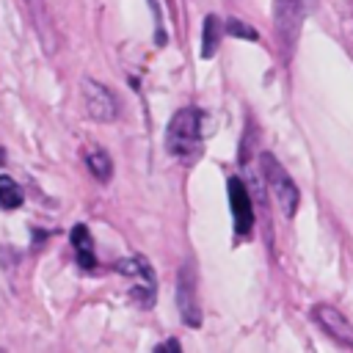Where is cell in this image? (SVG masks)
Instances as JSON below:
<instances>
[{
  "label": "cell",
  "instance_id": "1",
  "mask_svg": "<svg viewBox=\"0 0 353 353\" xmlns=\"http://www.w3.org/2000/svg\"><path fill=\"white\" fill-rule=\"evenodd\" d=\"M165 149L176 160H196L201 152V113L196 108H182L168 119Z\"/></svg>",
  "mask_w": 353,
  "mask_h": 353
},
{
  "label": "cell",
  "instance_id": "2",
  "mask_svg": "<svg viewBox=\"0 0 353 353\" xmlns=\"http://www.w3.org/2000/svg\"><path fill=\"white\" fill-rule=\"evenodd\" d=\"M259 168H262V176H265L268 188L273 190V196H276L281 212H284L287 218H292L295 210H298V201H301L298 185L292 182V176L287 174V168H284L270 152H265V154L259 157Z\"/></svg>",
  "mask_w": 353,
  "mask_h": 353
},
{
  "label": "cell",
  "instance_id": "3",
  "mask_svg": "<svg viewBox=\"0 0 353 353\" xmlns=\"http://www.w3.org/2000/svg\"><path fill=\"white\" fill-rule=\"evenodd\" d=\"M116 270L127 279H132V301L143 309H149L154 303V295H157V284H154V273L149 268V262L143 256H127V259H119L116 262Z\"/></svg>",
  "mask_w": 353,
  "mask_h": 353
},
{
  "label": "cell",
  "instance_id": "4",
  "mask_svg": "<svg viewBox=\"0 0 353 353\" xmlns=\"http://www.w3.org/2000/svg\"><path fill=\"white\" fill-rule=\"evenodd\" d=\"M306 11L309 0H276V33L284 47H292V41L298 39Z\"/></svg>",
  "mask_w": 353,
  "mask_h": 353
},
{
  "label": "cell",
  "instance_id": "5",
  "mask_svg": "<svg viewBox=\"0 0 353 353\" xmlns=\"http://www.w3.org/2000/svg\"><path fill=\"white\" fill-rule=\"evenodd\" d=\"M229 210H232V221H234V232L237 234H251L254 229V204L248 196V188L240 176H229Z\"/></svg>",
  "mask_w": 353,
  "mask_h": 353
},
{
  "label": "cell",
  "instance_id": "6",
  "mask_svg": "<svg viewBox=\"0 0 353 353\" xmlns=\"http://www.w3.org/2000/svg\"><path fill=\"white\" fill-rule=\"evenodd\" d=\"M176 309H179L185 325H190V328L201 325V312H199V298H196V273L190 265H182L179 276H176Z\"/></svg>",
  "mask_w": 353,
  "mask_h": 353
},
{
  "label": "cell",
  "instance_id": "7",
  "mask_svg": "<svg viewBox=\"0 0 353 353\" xmlns=\"http://www.w3.org/2000/svg\"><path fill=\"white\" fill-rule=\"evenodd\" d=\"M83 99H85V110L91 119L97 121H113L119 116V102L116 97L97 80H83Z\"/></svg>",
  "mask_w": 353,
  "mask_h": 353
},
{
  "label": "cell",
  "instance_id": "8",
  "mask_svg": "<svg viewBox=\"0 0 353 353\" xmlns=\"http://www.w3.org/2000/svg\"><path fill=\"white\" fill-rule=\"evenodd\" d=\"M312 317H314V323H317L328 336H334L339 345L353 347V325L347 323V317H345L342 312H336V309L328 306V303H317V306L312 309Z\"/></svg>",
  "mask_w": 353,
  "mask_h": 353
},
{
  "label": "cell",
  "instance_id": "9",
  "mask_svg": "<svg viewBox=\"0 0 353 353\" xmlns=\"http://www.w3.org/2000/svg\"><path fill=\"white\" fill-rule=\"evenodd\" d=\"M72 245H74V256L80 262V268L91 270L97 268V256H94V240H91V232L85 223H77L72 229Z\"/></svg>",
  "mask_w": 353,
  "mask_h": 353
},
{
  "label": "cell",
  "instance_id": "10",
  "mask_svg": "<svg viewBox=\"0 0 353 353\" xmlns=\"http://www.w3.org/2000/svg\"><path fill=\"white\" fill-rule=\"evenodd\" d=\"M218 41H221V19L215 14H207L204 17V28H201V55L212 58Z\"/></svg>",
  "mask_w": 353,
  "mask_h": 353
},
{
  "label": "cell",
  "instance_id": "11",
  "mask_svg": "<svg viewBox=\"0 0 353 353\" xmlns=\"http://www.w3.org/2000/svg\"><path fill=\"white\" fill-rule=\"evenodd\" d=\"M85 165H88V171H91L99 182H108L110 174H113V163H110V157H108L105 149H91V152L85 154Z\"/></svg>",
  "mask_w": 353,
  "mask_h": 353
},
{
  "label": "cell",
  "instance_id": "12",
  "mask_svg": "<svg viewBox=\"0 0 353 353\" xmlns=\"http://www.w3.org/2000/svg\"><path fill=\"white\" fill-rule=\"evenodd\" d=\"M19 204H22V188L11 176H0V207L17 210Z\"/></svg>",
  "mask_w": 353,
  "mask_h": 353
},
{
  "label": "cell",
  "instance_id": "13",
  "mask_svg": "<svg viewBox=\"0 0 353 353\" xmlns=\"http://www.w3.org/2000/svg\"><path fill=\"white\" fill-rule=\"evenodd\" d=\"M223 28H226V33H232V36H237V39L243 36V39H248V41H256V30L248 28L245 22H240V19H229Z\"/></svg>",
  "mask_w": 353,
  "mask_h": 353
},
{
  "label": "cell",
  "instance_id": "14",
  "mask_svg": "<svg viewBox=\"0 0 353 353\" xmlns=\"http://www.w3.org/2000/svg\"><path fill=\"white\" fill-rule=\"evenodd\" d=\"M154 350H174V353H176V350H179V342H176V339H168V342H163V345H157Z\"/></svg>",
  "mask_w": 353,
  "mask_h": 353
},
{
  "label": "cell",
  "instance_id": "15",
  "mask_svg": "<svg viewBox=\"0 0 353 353\" xmlns=\"http://www.w3.org/2000/svg\"><path fill=\"white\" fill-rule=\"evenodd\" d=\"M0 163H3V152H0Z\"/></svg>",
  "mask_w": 353,
  "mask_h": 353
}]
</instances>
